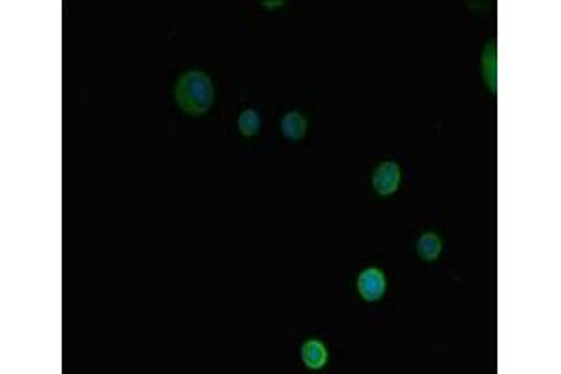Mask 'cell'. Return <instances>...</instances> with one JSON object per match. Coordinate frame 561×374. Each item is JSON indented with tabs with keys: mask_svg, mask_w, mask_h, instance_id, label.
I'll return each instance as SVG.
<instances>
[{
	"mask_svg": "<svg viewBox=\"0 0 561 374\" xmlns=\"http://www.w3.org/2000/svg\"><path fill=\"white\" fill-rule=\"evenodd\" d=\"M178 107L189 116H202L214 104V85L202 71H187L174 88Z\"/></svg>",
	"mask_w": 561,
	"mask_h": 374,
	"instance_id": "1",
	"label": "cell"
},
{
	"mask_svg": "<svg viewBox=\"0 0 561 374\" xmlns=\"http://www.w3.org/2000/svg\"><path fill=\"white\" fill-rule=\"evenodd\" d=\"M357 290L365 301H378L386 294V275L378 268H367L357 277Z\"/></svg>",
	"mask_w": 561,
	"mask_h": 374,
	"instance_id": "2",
	"label": "cell"
},
{
	"mask_svg": "<svg viewBox=\"0 0 561 374\" xmlns=\"http://www.w3.org/2000/svg\"><path fill=\"white\" fill-rule=\"evenodd\" d=\"M400 185V167L393 161L382 163L373 174V187L378 195H391Z\"/></svg>",
	"mask_w": 561,
	"mask_h": 374,
	"instance_id": "3",
	"label": "cell"
},
{
	"mask_svg": "<svg viewBox=\"0 0 561 374\" xmlns=\"http://www.w3.org/2000/svg\"><path fill=\"white\" fill-rule=\"evenodd\" d=\"M280 131L288 141H302L307 133V120L297 111H290L280 118Z\"/></svg>",
	"mask_w": 561,
	"mask_h": 374,
	"instance_id": "4",
	"label": "cell"
},
{
	"mask_svg": "<svg viewBox=\"0 0 561 374\" xmlns=\"http://www.w3.org/2000/svg\"><path fill=\"white\" fill-rule=\"evenodd\" d=\"M302 359L309 369H322L328 361V350L322 342L311 339L302 347Z\"/></svg>",
	"mask_w": 561,
	"mask_h": 374,
	"instance_id": "5",
	"label": "cell"
},
{
	"mask_svg": "<svg viewBox=\"0 0 561 374\" xmlns=\"http://www.w3.org/2000/svg\"><path fill=\"white\" fill-rule=\"evenodd\" d=\"M496 42L492 39V42H488L486 44V49H485V54H483V75H485V81H486V87L491 88L492 94L498 92V70H496Z\"/></svg>",
	"mask_w": 561,
	"mask_h": 374,
	"instance_id": "6",
	"label": "cell"
},
{
	"mask_svg": "<svg viewBox=\"0 0 561 374\" xmlns=\"http://www.w3.org/2000/svg\"><path fill=\"white\" fill-rule=\"evenodd\" d=\"M442 253V242L434 232H425L417 239V255L426 262L436 261Z\"/></svg>",
	"mask_w": 561,
	"mask_h": 374,
	"instance_id": "7",
	"label": "cell"
},
{
	"mask_svg": "<svg viewBox=\"0 0 561 374\" xmlns=\"http://www.w3.org/2000/svg\"><path fill=\"white\" fill-rule=\"evenodd\" d=\"M238 127L242 131L243 137H253L260 130V116L253 108H245L240 118H238Z\"/></svg>",
	"mask_w": 561,
	"mask_h": 374,
	"instance_id": "8",
	"label": "cell"
}]
</instances>
